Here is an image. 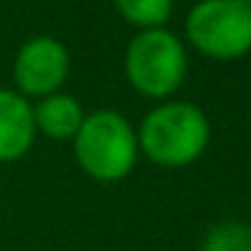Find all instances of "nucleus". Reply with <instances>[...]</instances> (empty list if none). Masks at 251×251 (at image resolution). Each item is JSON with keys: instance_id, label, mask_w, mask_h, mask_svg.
I'll return each instance as SVG.
<instances>
[{"instance_id": "obj_1", "label": "nucleus", "mask_w": 251, "mask_h": 251, "mask_svg": "<svg viewBox=\"0 0 251 251\" xmlns=\"http://www.w3.org/2000/svg\"><path fill=\"white\" fill-rule=\"evenodd\" d=\"M138 149L157 168L178 170L197 162L211 143L205 111L186 100H162L138 125Z\"/></svg>"}, {"instance_id": "obj_2", "label": "nucleus", "mask_w": 251, "mask_h": 251, "mask_svg": "<svg viewBox=\"0 0 251 251\" xmlns=\"http://www.w3.org/2000/svg\"><path fill=\"white\" fill-rule=\"evenodd\" d=\"M138 132L125 114L100 108L84 116L73 135V157L78 168L95 181L114 184L135 170L138 165Z\"/></svg>"}, {"instance_id": "obj_3", "label": "nucleus", "mask_w": 251, "mask_h": 251, "mask_svg": "<svg viewBox=\"0 0 251 251\" xmlns=\"http://www.w3.org/2000/svg\"><path fill=\"white\" fill-rule=\"evenodd\" d=\"M189 73L186 44L168 27L138 30L125 51V76L138 95L168 100L181 89Z\"/></svg>"}, {"instance_id": "obj_4", "label": "nucleus", "mask_w": 251, "mask_h": 251, "mask_svg": "<svg viewBox=\"0 0 251 251\" xmlns=\"http://www.w3.org/2000/svg\"><path fill=\"white\" fill-rule=\"evenodd\" d=\"M184 35L208 60H240L251 51V8L240 0H200L186 14Z\"/></svg>"}, {"instance_id": "obj_5", "label": "nucleus", "mask_w": 251, "mask_h": 251, "mask_svg": "<svg viewBox=\"0 0 251 251\" xmlns=\"http://www.w3.org/2000/svg\"><path fill=\"white\" fill-rule=\"evenodd\" d=\"M71 51L54 35H33L19 46L14 57V84L27 100L62 92L71 76Z\"/></svg>"}, {"instance_id": "obj_6", "label": "nucleus", "mask_w": 251, "mask_h": 251, "mask_svg": "<svg viewBox=\"0 0 251 251\" xmlns=\"http://www.w3.org/2000/svg\"><path fill=\"white\" fill-rule=\"evenodd\" d=\"M33 100L17 89L0 87V162H17L35 143Z\"/></svg>"}, {"instance_id": "obj_7", "label": "nucleus", "mask_w": 251, "mask_h": 251, "mask_svg": "<svg viewBox=\"0 0 251 251\" xmlns=\"http://www.w3.org/2000/svg\"><path fill=\"white\" fill-rule=\"evenodd\" d=\"M33 116H35V130L51 141H73L84 122V108L73 95L54 92L38 98L33 103Z\"/></svg>"}, {"instance_id": "obj_8", "label": "nucleus", "mask_w": 251, "mask_h": 251, "mask_svg": "<svg viewBox=\"0 0 251 251\" xmlns=\"http://www.w3.org/2000/svg\"><path fill=\"white\" fill-rule=\"evenodd\" d=\"M114 8L132 27L154 30L168 25L173 14V0H114Z\"/></svg>"}, {"instance_id": "obj_9", "label": "nucleus", "mask_w": 251, "mask_h": 251, "mask_svg": "<svg viewBox=\"0 0 251 251\" xmlns=\"http://www.w3.org/2000/svg\"><path fill=\"white\" fill-rule=\"evenodd\" d=\"M200 251H251V232L243 222L213 224L200 243Z\"/></svg>"}, {"instance_id": "obj_10", "label": "nucleus", "mask_w": 251, "mask_h": 251, "mask_svg": "<svg viewBox=\"0 0 251 251\" xmlns=\"http://www.w3.org/2000/svg\"><path fill=\"white\" fill-rule=\"evenodd\" d=\"M240 3H246V6H249V8H251V0H240Z\"/></svg>"}, {"instance_id": "obj_11", "label": "nucleus", "mask_w": 251, "mask_h": 251, "mask_svg": "<svg viewBox=\"0 0 251 251\" xmlns=\"http://www.w3.org/2000/svg\"><path fill=\"white\" fill-rule=\"evenodd\" d=\"M249 232H251V224H249Z\"/></svg>"}]
</instances>
